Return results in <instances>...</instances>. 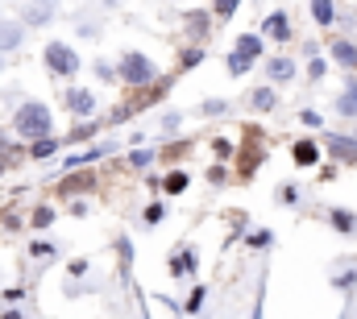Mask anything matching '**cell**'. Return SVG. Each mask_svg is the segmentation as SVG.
Listing matches in <instances>:
<instances>
[{
	"instance_id": "cell-18",
	"label": "cell",
	"mask_w": 357,
	"mask_h": 319,
	"mask_svg": "<svg viewBox=\"0 0 357 319\" xmlns=\"http://www.w3.org/2000/svg\"><path fill=\"white\" fill-rule=\"evenodd\" d=\"M312 17H316V25H324V29H328V25L337 21V8H333L328 0H316V4H312Z\"/></svg>"
},
{
	"instance_id": "cell-4",
	"label": "cell",
	"mask_w": 357,
	"mask_h": 319,
	"mask_svg": "<svg viewBox=\"0 0 357 319\" xmlns=\"http://www.w3.org/2000/svg\"><path fill=\"white\" fill-rule=\"evenodd\" d=\"M54 17H59V4H21V25H25V29L50 25Z\"/></svg>"
},
{
	"instance_id": "cell-11",
	"label": "cell",
	"mask_w": 357,
	"mask_h": 319,
	"mask_svg": "<svg viewBox=\"0 0 357 319\" xmlns=\"http://www.w3.org/2000/svg\"><path fill=\"white\" fill-rule=\"evenodd\" d=\"M195 265H199V261H195V253H191V249H178L175 257H171V274H175V278H191V274H195Z\"/></svg>"
},
{
	"instance_id": "cell-8",
	"label": "cell",
	"mask_w": 357,
	"mask_h": 319,
	"mask_svg": "<svg viewBox=\"0 0 357 319\" xmlns=\"http://www.w3.org/2000/svg\"><path fill=\"white\" fill-rule=\"evenodd\" d=\"M324 146H328L341 162H357V137H337V133H328Z\"/></svg>"
},
{
	"instance_id": "cell-14",
	"label": "cell",
	"mask_w": 357,
	"mask_h": 319,
	"mask_svg": "<svg viewBox=\"0 0 357 319\" xmlns=\"http://www.w3.org/2000/svg\"><path fill=\"white\" fill-rule=\"evenodd\" d=\"M328 220H333V228H337V233H345V237L357 233V216H354V212H345V208H333V212H328Z\"/></svg>"
},
{
	"instance_id": "cell-37",
	"label": "cell",
	"mask_w": 357,
	"mask_h": 319,
	"mask_svg": "<svg viewBox=\"0 0 357 319\" xmlns=\"http://www.w3.org/2000/svg\"><path fill=\"white\" fill-rule=\"evenodd\" d=\"M0 170H4V166H0Z\"/></svg>"
},
{
	"instance_id": "cell-31",
	"label": "cell",
	"mask_w": 357,
	"mask_h": 319,
	"mask_svg": "<svg viewBox=\"0 0 357 319\" xmlns=\"http://www.w3.org/2000/svg\"><path fill=\"white\" fill-rule=\"evenodd\" d=\"M299 120H303V125H312V129H320V125H324V116H320V112H312V108H307Z\"/></svg>"
},
{
	"instance_id": "cell-38",
	"label": "cell",
	"mask_w": 357,
	"mask_h": 319,
	"mask_svg": "<svg viewBox=\"0 0 357 319\" xmlns=\"http://www.w3.org/2000/svg\"><path fill=\"white\" fill-rule=\"evenodd\" d=\"M354 137H357V133H354Z\"/></svg>"
},
{
	"instance_id": "cell-7",
	"label": "cell",
	"mask_w": 357,
	"mask_h": 319,
	"mask_svg": "<svg viewBox=\"0 0 357 319\" xmlns=\"http://www.w3.org/2000/svg\"><path fill=\"white\" fill-rule=\"evenodd\" d=\"M21 42H25V25L21 21H0V54L17 50Z\"/></svg>"
},
{
	"instance_id": "cell-30",
	"label": "cell",
	"mask_w": 357,
	"mask_h": 319,
	"mask_svg": "<svg viewBox=\"0 0 357 319\" xmlns=\"http://www.w3.org/2000/svg\"><path fill=\"white\" fill-rule=\"evenodd\" d=\"M75 33H79V38H96V33H100V25H96V21H79V29H75Z\"/></svg>"
},
{
	"instance_id": "cell-26",
	"label": "cell",
	"mask_w": 357,
	"mask_h": 319,
	"mask_svg": "<svg viewBox=\"0 0 357 319\" xmlns=\"http://www.w3.org/2000/svg\"><path fill=\"white\" fill-rule=\"evenodd\" d=\"M150 162H154V154H146V150H133V154H129V166H133V170H146Z\"/></svg>"
},
{
	"instance_id": "cell-25",
	"label": "cell",
	"mask_w": 357,
	"mask_h": 319,
	"mask_svg": "<svg viewBox=\"0 0 357 319\" xmlns=\"http://www.w3.org/2000/svg\"><path fill=\"white\" fill-rule=\"evenodd\" d=\"M50 220H54V208H38L33 212V228H50Z\"/></svg>"
},
{
	"instance_id": "cell-35",
	"label": "cell",
	"mask_w": 357,
	"mask_h": 319,
	"mask_svg": "<svg viewBox=\"0 0 357 319\" xmlns=\"http://www.w3.org/2000/svg\"><path fill=\"white\" fill-rule=\"evenodd\" d=\"M4 319H25V316H17V311H4Z\"/></svg>"
},
{
	"instance_id": "cell-33",
	"label": "cell",
	"mask_w": 357,
	"mask_h": 319,
	"mask_svg": "<svg viewBox=\"0 0 357 319\" xmlns=\"http://www.w3.org/2000/svg\"><path fill=\"white\" fill-rule=\"evenodd\" d=\"M216 13H220V17H233V13H237V0H220Z\"/></svg>"
},
{
	"instance_id": "cell-6",
	"label": "cell",
	"mask_w": 357,
	"mask_h": 319,
	"mask_svg": "<svg viewBox=\"0 0 357 319\" xmlns=\"http://www.w3.org/2000/svg\"><path fill=\"white\" fill-rule=\"evenodd\" d=\"M67 108H71L75 116H91V112H96V91H88V87H71V91H67Z\"/></svg>"
},
{
	"instance_id": "cell-2",
	"label": "cell",
	"mask_w": 357,
	"mask_h": 319,
	"mask_svg": "<svg viewBox=\"0 0 357 319\" xmlns=\"http://www.w3.org/2000/svg\"><path fill=\"white\" fill-rule=\"evenodd\" d=\"M116 79H125L129 87H146V83L158 79V63H150L142 50H125V59L116 67Z\"/></svg>"
},
{
	"instance_id": "cell-19",
	"label": "cell",
	"mask_w": 357,
	"mask_h": 319,
	"mask_svg": "<svg viewBox=\"0 0 357 319\" xmlns=\"http://www.w3.org/2000/svg\"><path fill=\"white\" fill-rule=\"evenodd\" d=\"M54 150H59V141H54V137H46V141H33V146H29V158L42 162V158H50Z\"/></svg>"
},
{
	"instance_id": "cell-29",
	"label": "cell",
	"mask_w": 357,
	"mask_h": 319,
	"mask_svg": "<svg viewBox=\"0 0 357 319\" xmlns=\"http://www.w3.org/2000/svg\"><path fill=\"white\" fill-rule=\"evenodd\" d=\"M96 79L112 83V79H116V71H112V67H108V63H96Z\"/></svg>"
},
{
	"instance_id": "cell-21",
	"label": "cell",
	"mask_w": 357,
	"mask_h": 319,
	"mask_svg": "<svg viewBox=\"0 0 357 319\" xmlns=\"http://www.w3.org/2000/svg\"><path fill=\"white\" fill-rule=\"evenodd\" d=\"M204 295H208V290H204V286H195V290H191V299L183 303V311H187V316H195V311H204Z\"/></svg>"
},
{
	"instance_id": "cell-5",
	"label": "cell",
	"mask_w": 357,
	"mask_h": 319,
	"mask_svg": "<svg viewBox=\"0 0 357 319\" xmlns=\"http://www.w3.org/2000/svg\"><path fill=\"white\" fill-rule=\"evenodd\" d=\"M262 33L274 38V42H291V17L278 8V13H270L266 21H262Z\"/></svg>"
},
{
	"instance_id": "cell-22",
	"label": "cell",
	"mask_w": 357,
	"mask_h": 319,
	"mask_svg": "<svg viewBox=\"0 0 357 319\" xmlns=\"http://www.w3.org/2000/svg\"><path fill=\"white\" fill-rule=\"evenodd\" d=\"M250 67H254V63H250V59H241V54H237V50H233V54H229V75H245V71H250Z\"/></svg>"
},
{
	"instance_id": "cell-28",
	"label": "cell",
	"mask_w": 357,
	"mask_h": 319,
	"mask_svg": "<svg viewBox=\"0 0 357 319\" xmlns=\"http://www.w3.org/2000/svg\"><path fill=\"white\" fill-rule=\"evenodd\" d=\"M225 108H229V104H225V100H208V104H204V116H220V112H225Z\"/></svg>"
},
{
	"instance_id": "cell-27",
	"label": "cell",
	"mask_w": 357,
	"mask_h": 319,
	"mask_svg": "<svg viewBox=\"0 0 357 319\" xmlns=\"http://www.w3.org/2000/svg\"><path fill=\"white\" fill-rule=\"evenodd\" d=\"M178 120H183V116H178V112H167V116H162V125H158V129H162V133H175V129H178Z\"/></svg>"
},
{
	"instance_id": "cell-12",
	"label": "cell",
	"mask_w": 357,
	"mask_h": 319,
	"mask_svg": "<svg viewBox=\"0 0 357 319\" xmlns=\"http://www.w3.org/2000/svg\"><path fill=\"white\" fill-rule=\"evenodd\" d=\"M266 75H270V83L295 79V63H291V59H270V63H266Z\"/></svg>"
},
{
	"instance_id": "cell-10",
	"label": "cell",
	"mask_w": 357,
	"mask_h": 319,
	"mask_svg": "<svg viewBox=\"0 0 357 319\" xmlns=\"http://www.w3.org/2000/svg\"><path fill=\"white\" fill-rule=\"evenodd\" d=\"M291 158H295V166H316L320 162V146L316 141H295L291 146Z\"/></svg>"
},
{
	"instance_id": "cell-24",
	"label": "cell",
	"mask_w": 357,
	"mask_h": 319,
	"mask_svg": "<svg viewBox=\"0 0 357 319\" xmlns=\"http://www.w3.org/2000/svg\"><path fill=\"white\" fill-rule=\"evenodd\" d=\"M158 220H167V203H150L146 208V224H158Z\"/></svg>"
},
{
	"instance_id": "cell-13",
	"label": "cell",
	"mask_w": 357,
	"mask_h": 319,
	"mask_svg": "<svg viewBox=\"0 0 357 319\" xmlns=\"http://www.w3.org/2000/svg\"><path fill=\"white\" fill-rule=\"evenodd\" d=\"M333 59H337L341 67H349V71H354V67H357V46H354V42H345V38H337V42H333Z\"/></svg>"
},
{
	"instance_id": "cell-32",
	"label": "cell",
	"mask_w": 357,
	"mask_h": 319,
	"mask_svg": "<svg viewBox=\"0 0 357 319\" xmlns=\"http://www.w3.org/2000/svg\"><path fill=\"white\" fill-rule=\"evenodd\" d=\"M278 199H282V203H299V187H282Z\"/></svg>"
},
{
	"instance_id": "cell-17",
	"label": "cell",
	"mask_w": 357,
	"mask_h": 319,
	"mask_svg": "<svg viewBox=\"0 0 357 319\" xmlns=\"http://www.w3.org/2000/svg\"><path fill=\"white\" fill-rule=\"evenodd\" d=\"M104 154H112V146H108V141H104V146H96V150H88V154H75V158H67L63 166H67V170H75V166H88V162H100Z\"/></svg>"
},
{
	"instance_id": "cell-3",
	"label": "cell",
	"mask_w": 357,
	"mask_h": 319,
	"mask_svg": "<svg viewBox=\"0 0 357 319\" xmlns=\"http://www.w3.org/2000/svg\"><path fill=\"white\" fill-rule=\"evenodd\" d=\"M46 67L54 71V75H63V79H71L75 71H79V54L67 46V42H50L46 46Z\"/></svg>"
},
{
	"instance_id": "cell-20",
	"label": "cell",
	"mask_w": 357,
	"mask_h": 319,
	"mask_svg": "<svg viewBox=\"0 0 357 319\" xmlns=\"http://www.w3.org/2000/svg\"><path fill=\"white\" fill-rule=\"evenodd\" d=\"M162 191H167V195H178V191H187V174H183V170H175V174H167Z\"/></svg>"
},
{
	"instance_id": "cell-1",
	"label": "cell",
	"mask_w": 357,
	"mask_h": 319,
	"mask_svg": "<svg viewBox=\"0 0 357 319\" xmlns=\"http://www.w3.org/2000/svg\"><path fill=\"white\" fill-rule=\"evenodd\" d=\"M13 129H17V137H25V141L33 146V141L54 137V116H50V108H46L42 100H25V104L17 108V116H13Z\"/></svg>"
},
{
	"instance_id": "cell-34",
	"label": "cell",
	"mask_w": 357,
	"mask_h": 319,
	"mask_svg": "<svg viewBox=\"0 0 357 319\" xmlns=\"http://www.w3.org/2000/svg\"><path fill=\"white\" fill-rule=\"evenodd\" d=\"M250 244H254V249H266V244H270V233H254V237H250Z\"/></svg>"
},
{
	"instance_id": "cell-16",
	"label": "cell",
	"mask_w": 357,
	"mask_h": 319,
	"mask_svg": "<svg viewBox=\"0 0 357 319\" xmlns=\"http://www.w3.org/2000/svg\"><path fill=\"white\" fill-rule=\"evenodd\" d=\"M337 112L341 116H357V83H345V91L337 95Z\"/></svg>"
},
{
	"instance_id": "cell-15",
	"label": "cell",
	"mask_w": 357,
	"mask_h": 319,
	"mask_svg": "<svg viewBox=\"0 0 357 319\" xmlns=\"http://www.w3.org/2000/svg\"><path fill=\"white\" fill-rule=\"evenodd\" d=\"M274 104H278L274 87H258V91H250V108H254V112H270Z\"/></svg>"
},
{
	"instance_id": "cell-23",
	"label": "cell",
	"mask_w": 357,
	"mask_h": 319,
	"mask_svg": "<svg viewBox=\"0 0 357 319\" xmlns=\"http://www.w3.org/2000/svg\"><path fill=\"white\" fill-rule=\"evenodd\" d=\"M324 71H328V63H324V59H312V63H307V79H312V83L324 79Z\"/></svg>"
},
{
	"instance_id": "cell-36",
	"label": "cell",
	"mask_w": 357,
	"mask_h": 319,
	"mask_svg": "<svg viewBox=\"0 0 357 319\" xmlns=\"http://www.w3.org/2000/svg\"><path fill=\"white\" fill-rule=\"evenodd\" d=\"M4 67H8V63H4V54H0V71H4Z\"/></svg>"
},
{
	"instance_id": "cell-9",
	"label": "cell",
	"mask_w": 357,
	"mask_h": 319,
	"mask_svg": "<svg viewBox=\"0 0 357 319\" xmlns=\"http://www.w3.org/2000/svg\"><path fill=\"white\" fill-rule=\"evenodd\" d=\"M233 50H237L241 59H250V63H258V59H262V33H241Z\"/></svg>"
}]
</instances>
